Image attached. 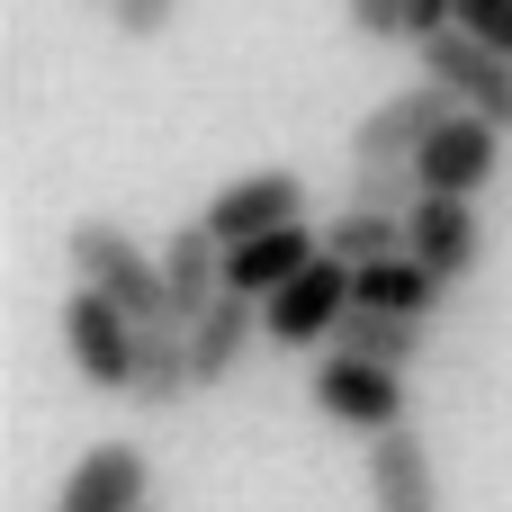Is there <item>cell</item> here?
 I'll use <instances>...</instances> for the list:
<instances>
[{"label":"cell","instance_id":"obj_1","mask_svg":"<svg viewBox=\"0 0 512 512\" xmlns=\"http://www.w3.org/2000/svg\"><path fill=\"white\" fill-rule=\"evenodd\" d=\"M63 252H72V279H81V288H99L108 306H126L135 324H162V315H171V288H162V252H144L126 225H108V216H81Z\"/></svg>","mask_w":512,"mask_h":512},{"label":"cell","instance_id":"obj_2","mask_svg":"<svg viewBox=\"0 0 512 512\" xmlns=\"http://www.w3.org/2000/svg\"><path fill=\"white\" fill-rule=\"evenodd\" d=\"M351 306H360V270H342V261L324 252L306 279H288V288L261 306V342H270V351H333V333H342Z\"/></svg>","mask_w":512,"mask_h":512},{"label":"cell","instance_id":"obj_3","mask_svg":"<svg viewBox=\"0 0 512 512\" xmlns=\"http://www.w3.org/2000/svg\"><path fill=\"white\" fill-rule=\"evenodd\" d=\"M135 342H144V324H135L126 306H108L99 288H72V297H63V351H72V378H81V387L126 396V387H135Z\"/></svg>","mask_w":512,"mask_h":512},{"label":"cell","instance_id":"obj_4","mask_svg":"<svg viewBox=\"0 0 512 512\" xmlns=\"http://www.w3.org/2000/svg\"><path fill=\"white\" fill-rule=\"evenodd\" d=\"M405 405H414V396H405V369H378V360H351V351H324V360H315V414H324V423L378 441V432L405 423Z\"/></svg>","mask_w":512,"mask_h":512},{"label":"cell","instance_id":"obj_5","mask_svg":"<svg viewBox=\"0 0 512 512\" xmlns=\"http://www.w3.org/2000/svg\"><path fill=\"white\" fill-rule=\"evenodd\" d=\"M279 225H306V171L297 162H270V171H243L207 198V234L234 252L252 234H279Z\"/></svg>","mask_w":512,"mask_h":512},{"label":"cell","instance_id":"obj_6","mask_svg":"<svg viewBox=\"0 0 512 512\" xmlns=\"http://www.w3.org/2000/svg\"><path fill=\"white\" fill-rule=\"evenodd\" d=\"M459 117V99L441 90V81H405V90H387L369 117H360V135H351V162H414L441 126Z\"/></svg>","mask_w":512,"mask_h":512},{"label":"cell","instance_id":"obj_7","mask_svg":"<svg viewBox=\"0 0 512 512\" xmlns=\"http://www.w3.org/2000/svg\"><path fill=\"white\" fill-rule=\"evenodd\" d=\"M423 81H441L468 117H486V126H504L512 135V63L495 54V45H477V36H432L423 45Z\"/></svg>","mask_w":512,"mask_h":512},{"label":"cell","instance_id":"obj_8","mask_svg":"<svg viewBox=\"0 0 512 512\" xmlns=\"http://www.w3.org/2000/svg\"><path fill=\"white\" fill-rule=\"evenodd\" d=\"M144 495H153L144 441H90L72 459V477L54 486V512H144Z\"/></svg>","mask_w":512,"mask_h":512},{"label":"cell","instance_id":"obj_9","mask_svg":"<svg viewBox=\"0 0 512 512\" xmlns=\"http://www.w3.org/2000/svg\"><path fill=\"white\" fill-rule=\"evenodd\" d=\"M405 252L459 288V279L486 261V216H477V198H432V189H423V198L405 207Z\"/></svg>","mask_w":512,"mask_h":512},{"label":"cell","instance_id":"obj_10","mask_svg":"<svg viewBox=\"0 0 512 512\" xmlns=\"http://www.w3.org/2000/svg\"><path fill=\"white\" fill-rule=\"evenodd\" d=\"M369 512H450L441 459H432V441L414 423H396V432L369 441Z\"/></svg>","mask_w":512,"mask_h":512},{"label":"cell","instance_id":"obj_11","mask_svg":"<svg viewBox=\"0 0 512 512\" xmlns=\"http://www.w3.org/2000/svg\"><path fill=\"white\" fill-rule=\"evenodd\" d=\"M495 162H504V126H486V117H468V108H459V117L414 153V171H423L432 198H486Z\"/></svg>","mask_w":512,"mask_h":512},{"label":"cell","instance_id":"obj_12","mask_svg":"<svg viewBox=\"0 0 512 512\" xmlns=\"http://www.w3.org/2000/svg\"><path fill=\"white\" fill-rule=\"evenodd\" d=\"M324 261V234L315 225H279V234H252V243H234L225 252V288L234 297H252V306H270L288 279H306Z\"/></svg>","mask_w":512,"mask_h":512},{"label":"cell","instance_id":"obj_13","mask_svg":"<svg viewBox=\"0 0 512 512\" xmlns=\"http://www.w3.org/2000/svg\"><path fill=\"white\" fill-rule=\"evenodd\" d=\"M162 288H171V324H180V333L225 297V243L207 234V216H189V225L162 243Z\"/></svg>","mask_w":512,"mask_h":512},{"label":"cell","instance_id":"obj_14","mask_svg":"<svg viewBox=\"0 0 512 512\" xmlns=\"http://www.w3.org/2000/svg\"><path fill=\"white\" fill-rule=\"evenodd\" d=\"M189 396H198L189 333L162 315V324H144V342H135V387H126V405H135V414H171V405H189Z\"/></svg>","mask_w":512,"mask_h":512},{"label":"cell","instance_id":"obj_15","mask_svg":"<svg viewBox=\"0 0 512 512\" xmlns=\"http://www.w3.org/2000/svg\"><path fill=\"white\" fill-rule=\"evenodd\" d=\"M252 342H261V306L225 288V297L189 324V369H198V387H225V378L243 369V351H252Z\"/></svg>","mask_w":512,"mask_h":512},{"label":"cell","instance_id":"obj_16","mask_svg":"<svg viewBox=\"0 0 512 512\" xmlns=\"http://www.w3.org/2000/svg\"><path fill=\"white\" fill-rule=\"evenodd\" d=\"M333 351L378 360V369H414V360L432 351V324H414V315H378V306H351L342 333H333Z\"/></svg>","mask_w":512,"mask_h":512},{"label":"cell","instance_id":"obj_17","mask_svg":"<svg viewBox=\"0 0 512 512\" xmlns=\"http://www.w3.org/2000/svg\"><path fill=\"white\" fill-rule=\"evenodd\" d=\"M441 297H450V279H441V270H423L414 252H396V261L360 270V306H378V315H414V324H432V315H441Z\"/></svg>","mask_w":512,"mask_h":512},{"label":"cell","instance_id":"obj_18","mask_svg":"<svg viewBox=\"0 0 512 512\" xmlns=\"http://www.w3.org/2000/svg\"><path fill=\"white\" fill-rule=\"evenodd\" d=\"M324 252H333L342 270H378V261H396V252H405V216H378V207H342V216L324 225Z\"/></svg>","mask_w":512,"mask_h":512},{"label":"cell","instance_id":"obj_19","mask_svg":"<svg viewBox=\"0 0 512 512\" xmlns=\"http://www.w3.org/2000/svg\"><path fill=\"white\" fill-rule=\"evenodd\" d=\"M423 198V171L414 162H351V189H342V207H378V216H405Z\"/></svg>","mask_w":512,"mask_h":512},{"label":"cell","instance_id":"obj_20","mask_svg":"<svg viewBox=\"0 0 512 512\" xmlns=\"http://www.w3.org/2000/svg\"><path fill=\"white\" fill-rule=\"evenodd\" d=\"M180 9L189 0H108V27H117V45H153L180 27Z\"/></svg>","mask_w":512,"mask_h":512},{"label":"cell","instance_id":"obj_21","mask_svg":"<svg viewBox=\"0 0 512 512\" xmlns=\"http://www.w3.org/2000/svg\"><path fill=\"white\" fill-rule=\"evenodd\" d=\"M459 36L495 45V54L512 63V0H459Z\"/></svg>","mask_w":512,"mask_h":512},{"label":"cell","instance_id":"obj_22","mask_svg":"<svg viewBox=\"0 0 512 512\" xmlns=\"http://www.w3.org/2000/svg\"><path fill=\"white\" fill-rule=\"evenodd\" d=\"M369 45H405V0H342Z\"/></svg>","mask_w":512,"mask_h":512},{"label":"cell","instance_id":"obj_23","mask_svg":"<svg viewBox=\"0 0 512 512\" xmlns=\"http://www.w3.org/2000/svg\"><path fill=\"white\" fill-rule=\"evenodd\" d=\"M99 9H108V0H99Z\"/></svg>","mask_w":512,"mask_h":512},{"label":"cell","instance_id":"obj_24","mask_svg":"<svg viewBox=\"0 0 512 512\" xmlns=\"http://www.w3.org/2000/svg\"><path fill=\"white\" fill-rule=\"evenodd\" d=\"M144 512H153V504H144Z\"/></svg>","mask_w":512,"mask_h":512}]
</instances>
